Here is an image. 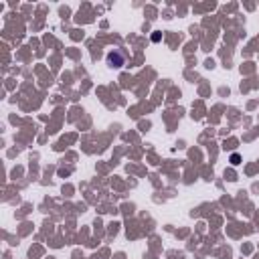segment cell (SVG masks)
<instances>
[{
	"label": "cell",
	"mask_w": 259,
	"mask_h": 259,
	"mask_svg": "<svg viewBox=\"0 0 259 259\" xmlns=\"http://www.w3.org/2000/svg\"><path fill=\"white\" fill-rule=\"evenodd\" d=\"M231 160H233V164H239V156H237V154H233V158H231Z\"/></svg>",
	"instance_id": "3957f363"
},
{
	"label": "cell",
	"mask_w": 259,
	"mask_h": 259,
	"mask_svg": "<svg viewBox=\"0 0 259 259\" xmlns=\"http://www.w3.org/2000/svg\"><path fill=\"white\" fill-rule=\"evenodd\" d=\"M152 40L158 42V40H160V32H154V34H152Z\"/></svg>",
	"instance_id": "7a4b0ae2"
},
{
	"label": "cell",
	"mask_w": 259,
	"mask_h": 259,
	"mask_svg": "<svg viewBox=\"0 0 259 259\" xmlns=\"http://www.w3.org/2000/svg\"><path fill=\"white\" fill-rule=\"evenodd\" d=\"M125 61H127V53L123 49H113L107 53V65L111 69H121L125 65Z\"/></svg>",
	"instance_id": "6da1fadb"
}]
</instances>
